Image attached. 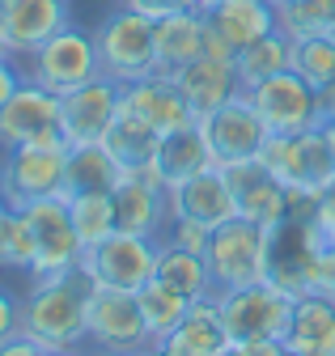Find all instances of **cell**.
Wrapping results in <instances>:
<instances>
[{
    "label": "cell",
    "instance_id": "obj_1",
    "mask_svg": "<svg viewBox=\"0 0 335 356\" xmlns=\"http://www.w3.org/2000/svg\"><path fill=\"white\" fill-rule=\"evenodd\" d=\"M90 293L94 280L81 267L30 280V293L22 297V335L47 352H81L90 343Z\"/></svg>",
    "mask_w": 335,
    "mask_h": 356
},
{
    "label": "cell",
    "instance_id": "obj_2",
    "mask_svg": "<svg viewBox=\"0 0 335 356\" xmlns=\"http://www.w3.org/2000/svg\"><path fill=\"white\" fill-rule=\"evenodd\" d=\"M22 212V229H26V246H30V280H51L64 272H76L85 259V242L76 238L72 212L64 195H47V200H30L17 208Z\"/></svg>",
    "mask_w": 335,
    "mask_h": 356
},
{
    "label": "cell",
    "instance_id": "obj_3",
    "mask_svg": "<svg viewBox=\"0 0 335 356\" xmlns=\"http://www.w3.org/2000/svg\"><path fill=\"white\" fill-rule=\"evenodd\" d=\"M94 42H98V60H102V76L132 85L140 76L157 72V47H153V17L119 5L111 9L98 26H94Z\"/></svg>",
    "mask_w": 335,
    "mask_h": 356
},
{
    "label": "cell",
    "instance_id": "obj_4",
    "mask_svg": "<svg viewBox=\"0 0 335 356\" xmlns=\"http://www.w3.org/2000/svg\"><path fill=\"white\" fill-rule=\"evenodd\" d=\"M293 293H284L272 280L242 284V289H221V323L229 343H255V339H284L288 318H293Z\"/></svg>",
    "mask_w": 335,
    "mask_h": 356
},
{
    "label": "cell",
    "instance_id": "obj_5",
    "mask_svg": "<svg viewBox=\"0 0 335 356\" xmlns=\"http://www.w3.org/2000/svg\"><path fill=\"white\" fill-rule=\"evenodd\" d=\"M204 259H208L217 293L268 280V225L246 220V216L225 220V225H217L213 238H208Z\"/></svg>",
    "mask_w": 335,
    "mask_h": 356
},
{
    "label": "cell",
    "instance_id": "obj_6",
    "mask_svg": "<svg viewBox=\"0 0 335 356\" xmlns=\"http://www.w3.org/2000/svg\"><path fill=\"white\" fill-rule=\"evenodd\" d=\"M268 170L280 178L288 191H306V195H322L335 187V153L327 145L322 123L297 136H268L263 153Z\"/></svg>",
    "mask_w": 335,
    "mask_h": 356
},
{
    "label": "cell",
    "instance_id": "obj_7",
    "mask_svg": "<svg viewBox=\"0 0 335 356\" xmlns=\"http://www.w3.org/2000/svg\"><path fill=\"white\" fill-rule=\"evenodd\" d=\"M26 76L38 81L51 94H68V89L85 85L94 76H102V60H98V42L94 30H81V26H64L60 34H51L34 56H26Z\"/></svg>",
    "mask_w": 335,
    "mask_h": 356
},
{
    "label": "cell",
    "instance_id": "obj_8",
    "mask_svg": "<svg viewBox=\"0 0 335 356\" xmlns=\"http://www.w3.org/2000/svg\"><path fill=\"white\" fill-rule=\"evenodd\" d=\"M242 94L250 98V106L259 111L263 127H268V136H297V131H310L322 123L318 115V89L297 76L293 68L259 81V85H250L242 89Z\"/></svg>",
    "mask_w": 335,
    "mask_h": 356
},
{
    "label": "cell",
    "instance_id": "obj_9",
    "mask_svg": "<svg viewBox=\"0 0 335 356\" xmlns=\"http://www.w3.org/2000/svg\"><path fill=\"white\" fill-rule=\"evenodd\" d=\"M22 145L68 149L64 127H60V94H51L30 76L0 106V149H22Z\"/></svg>",
    "mask_w": 335,
    "mask_h": 356
},
{
    "label": "cell",
    "instance_id": "obj_10",
    "mask_svg": "<svg viewBox=\"0 0 335 356\" xmlns=\"http://www.w3.org/2000/svg\"><path fill=\"white\" fill-rule=\"evenodd\" d=\"M81 272H85L94 284H102V289L140 293V289L153 280V272H157V242H153V238H140V234L115 229V234L102 238L98 246H85Z\"/></svg>",
    "mask_w": 335,
    "mask_h": 356
},
{
    "label": "cell",
    "instance_id": "obj_11",
    "mask_svg": "<svg viewBox=\"0 0 335 356\" xmlns=\"http://www.w3.org/2000/svg\"><path fill=\"white\" fill-rule=\"evenodd\" d=\"M90 343L98 352H132V356L149 352L153 335L145 323L140 297L128 289L94 284V293H90Z\"/></svg>",
    "mask_w": 335,
    "mask_h": 356
},
{
    "label": "cell",
    "instance_id": "obj_12",
    "mask_svg": "<svg viewBox=\"0 0 335 356\" xmlns=\"http://www.w3.org/2000/svg\"><path fill=\"white\" fill-rule=\"evenodd\" d=\"M119 106H123V85L111 76H94L85 85L68 89L60 98V127H64L68 149L102 145L111 123L119 119Z\"/></svg>",
    "mask_w": 335,
    "mask_h": 356
},
{
    "label": "cell",
    "instance_id": "obj_13",
    "mask_svg": "<svg viewBox=\"0 0 335 356\" xmlns=\"http://www.w3.org/2000/svg\"><path fill=\"white\" fill-rule=\"evenodd\" d=\"M327 242L318 238V229L302 216H284L268 229V280L280 284L284 293L302 297L310 293V272L314 259Z\"/></svg>",
    "mask_w": 335,
    "mask_h": 356
},
{
    "label": "cell",
    "instance_id": "obj_14",
    "mask_svg": "<svg viewBox=\"0 0 335 356\" xmlns=\"http://www.w3.org/2000/svg\"><path fill=\"white\" fill-rule=\"evenodd\" d=\"M204 22H208L204 56H221V60H234L242 47L280 30L272 0H217V5L204 9Z\"/></svg>",
    "mask_w": 335,
    "mask_h": 356
},
{
    "label": "cell",
    "instance_id": "obj_15",
    "mask_svg": "<svg viewBox=\"0 0 335 356\" xmlns=\"http://www.w3.org/2000/svg\"><path fill=\"white\" fill-rule=\"evenodd\" d=\"M64 165H68V149H43V145L5 149V161H0L5 204L22 208L30 200L64 195Z\"/></svg>",
    "mask_w": 335,
    "mask_h": 356
},
{
    "label": "cell",
    "instance_id": "obj_16",
    "mask_svg": "<svg viewBox=\"0 0 335 356\" xmlns=\"http://www.w3.org/2000/svg\"><path fill=\"white\" fill-rule=\"evenodd\" d=\"M204 127V140H208V153H213L217 165H238V161H250L259 157L263 145H268V127L259 119V111L250 106L246 94L229 98L221 111H213L208 119H199Z\"/></svg>",
    "mask_w": 335,
    "mask_h": 356
},
{
    "label": "cell",
    "instance_id": "obj_17",
    "mask_svg": "<svg viewBox=\"0 0 335 356\" xmlns=\"http://www.w3.org/2000/svg\"><path fill=\"white\" fill-rule=\"evenodd\" d=\"M111 204H115V229H123V234H140V238L161 242L165 225H170V187L153 170L123 174L119 187L111 191Z\"/></svg>",
    "mask_w": 335,
    "mask_h": 356
},
{
    "label": "cell",
    "instance_id": "obj_18",
    "mask_svg": "<svg viewBox=\"0 0 335 356\" xmlns=\"http://www.w3.org/2000/svg\"><path fill=\"white\" fill-rule=\"evenodd\" d=\"M64 26H68V0H0V34H5L13 60L34 56Z\"/></svg>",
    "mask_w": 335,
    "mask_h": 356
},
{
    "label": "cell",
    "instance_id": "obj_19",
    "mask_svg": "<svg viewBox=\"0 0 335 356\" xmlns=\"http://www.w3.org/2000/svg\"><path fill=\"white\" fill-rule=\"evenodd\" d=\"M225 178H229V191H234V204H238V216L246 220H259V225H276L284 220V208H288V187L268 170L263 157H250V161H238V165H221Z\"/></svg>",
    "mask_w": 335,
    "mask_h": 356
},
{
    "label": "cell",
    "instance_id": "obj_20",
    "mask_svg": "<svg viewBox=\"0 0 335 356\" xmlns=\"http://www.w3.org/2000/svg\"><path fill=\"white\" fill-rule=\"evenodd\" d=\"M123 111L136 115L140 123H149L157 136L195 123V115H191V106L183 98L179 81L165 76V72H153V76H140L132 85H123Z\"/></svg>",
    "mask_w": 335,
    "mask_h": 356
},
{
    "label": "cell",
    "instance_id": "obj_21",
    "mask_svg": "<svg viewBox=\"0 0 335 356\" xmlns=\"http://www.w3.org/2000/svg\"><path fill=\"white\" fill-rule=\"evenodd\" d=\"M170 216H187V220H199V225L217 229L225 220L238 216V204H234V191H229V178L221 165H208L199 174H191L187 183L170 187Z\"/></svg>",
    "mask_w": 335,
    "mask_h": 356
},
{
    "label": "cell",
    "instance_id": "obj_22",
    "mask_svg": "<svg viewBox=\"0 0 335 356\" xmlns=\"http://www.w3.org/2000/svg\"><path fill=\"white\" fill-rule=\"evenodd\" d=\"M174 81H179V89H183V98H187L195 119H208L213 111H221L229 98L242 94V81H238L234 60H221V56L191 60L183 72H174Z\"/></svg>",
    "mask_w": 335,
    "mask_h": 356
},
{
    "label": "cell",
    "instance_id": "obj_23",
    "mask_svg": "<svg viewBox=\"0 0 335 356\" xmlns=\"http://www.w3.org/2000/svg\"><path fill=\"white\" fill-rule=\"evenodd\" d=\"M204 42H208L204 9H183V13H170V17H157V22H153L157 72H165V76L183 72L191 60L204 56Z\"/></svg>",
    "mask_w": 335,
    "mask_h": 356
},
{
    "label": "cell",
    "instance_id": "obj_24",
    "mask_svg": "<svg viewBox=\"0 0 335 356\" xmlns=\"http://www.w3.org/2000/svg\"><path fill=\"white\" fill-rule=\"evenodd\" d=\"M284 348L297 356H335V297L302 293L293 301Z\"/></svg>",
    "mask_w": 335,
    "mask_h": 356
},
{
    "label": "cell",
    "instance_id": "obj_25",
    "mask_svg": "<svg viewBox=\"0 0 335 356\" xmlns=\"http://www.w3.org/2000/svg\"><path fill=\"white\" fill-rule=\"evenodd\" d=\"M157 348H165L170 356H221V352L229 348V335H225V323H221L217 293L191 301L187 318H183L170 335H165Z\"/></svg>",
    "mask_w": 335,
    "mask_h": 356
},
{
    "label": "cell",
    "instance_id": "obj_26",
    "mask_svg": "<svg viewBox=\"0 0 335 356\" xmlns=\"http://www.w3.org/2000/svg\"><path fill=\"white\" fill-rule=\"evenodd\" d=\"M208 165H217L213 153H208V140H204V127L199 119L179 127V131H165V136L157 140V157H153V174L161 178L165 187H179L187 183L191 174L208 170Z\"/></svg>",
    "mask_w": 335,
    "mask_h": 356
},
{
    "label": "cell",
    "instance_id": "obj_27",
    "mask_svg": "<svg viewBox=\"0 0 335 356\" xmlns=\"http://www.w3.org/2000/svg\"><path fill=\"white\" fill-rule=\"evenodd\" d=\"M153 280H161L165 289H174L179 297L187 301H199L213 289V272H208V259L195 254V250H183V246H170V242H157V272Z\"/></svg>",
    "mask_w": 335,
    "mask_h": 356
},
{
    "label": "cell",
    "instance_id": "obj_28",
    "mask_svg": "<svg viewBox=\"0 0 335 356\" xmlns=\"http://www.w3.org/2000/svg\"><path fill=\"white\" fill-rule=\"evenodd\" d=\"M157 140H161V136H157L149 123H140L136 115H128V111L119 106V119L111 123L102 149L119 161V170H123V174H140V170H153Z\"/></svg>",
    "mask_w": 335,
    "mask_h": 356
},
{
    "label": "cell",
    "instance_id": "obj_29",
    "mask_svg": "<svg viewBox=\"0 0 335 356\" xmlns=\"http://www.w3.org/2000/svg\"><path fill=\"white\" fill-rule=\"evenodd\" d=\"M119 161L102 149V145H81L68 149V165H64V200L68 195H85V191H115L119 187Z\"/></svg>",
    "mask_w": 335,
    "mask_h": 356
},
{
    "label": "cell",
    "instance_id": "obj_30",
    "mask_svg": "<svg viewBox=\"0 0 335 356\" xmlns=\"http://www.w3.org/2000/svg\"><path fill=\"white\" fill-rule=\"evenodd\" d=\"M288 60H293V38H288V34H280V30H272V34H263L259 42L242 47V51L234 56V68H238L242 89H250V85H259V81H268V76L284 72V68H288Z\"/></svg>",
    "mask_w": 335,
    "mask_h": 356
},
{
    "label": "cell",
    "instance_id": "obj_31",
    "mask_svg": "<svg viewBox=\"0 0 335 356\" xmlns=\"http://www.w3.org/2000/svg\"><path fill=\"white\" fill-rule=\"evenodd\" d=\"M331 22H335V0H284V5H276V26L293 42L327 34Z\"/></svg>",
    "mask_w": 335,
    "mask_h": 356
},
{
    "label": "cell",
    "instance_id": "obj_32",
    "mask_svg": "<svg viewBox=\"0 0 335 356\" xmlns=\"http://www.w3.org/2000/svg\"><path fill=\"white\" fill-rule=\"evenodd\" d=\"M136 297H140V309H145V323H149L153 343H161L165 335H170V331L187 318V309H191L187 297H179L174 289H165L161 280H149Z\"/></svg>",
    "mask_w": 335,
    "mask_h": 356
},
{
    "label": "cell",
    "instance_id": "obj_33",
    "mask_svg": "<svg viewBox=\"0 0 335 356\" xmlns=\"http://www.w3.org/2000/svg\"><path fill=\"white\" fill-rule=\"evenodd\" d=\"M68 212H72V225L76 238L85 246H98L102 238L115 234V204L106 191H85V195H68Z\"/></svg>",
    "mask_w": 335,
    "mask_h": 356
},
{
    "label": "cell",
    "instance_id": "obj_34",
    "mask_svg": "<svg viewBox=\"0 0 335 356\" xmlns=\"http://www.w3.org/2000/svg\"><path fill=\"white\" fill-rule=\"evenodd\" d=\"M288 68L306 76L314 89L331 85L335 81V38L331 34H318V38H302V42H293V60Z\"/></svg>",
    "mask_w": 335,
    "mask_h": 356
},
{
    "label": "cell",
    "instance_id": "obj_35",
    "mask_svg": "<svg viewBox=\"0 0 335 356\" xmlns=\"http://www.w3.org/2000/svg\"><path fill=\"white\" fill-rule=\"evenodd\" d=\"M30 267V246L22 229V212L13 204H0V272H26Z\"/></svg>",
    "mask_w": 335,
    "mask_h": 356
},
{
    "label": "cell",
    "instance_id": "obj_36",
    "mask_svg": "<svg viewBox=\"0 0 335 356\" xmlns=\"http://www.w3.org/2000/svg\"><path fill=\"white\" fill-rule=\"evenodd\" d=\"M208 238H213V229L199 225V220H187V216H170V225H165V234H161V242L183 246V250H195V254L208 250Z\"/></svg>",
    "mask_w": 335,
    "mask_h": 356
},
{
    "label": "cell",
    "instance_id": "obj_37",
    "mask_svg": "<svg viewBox=\"0 0 335 356\" xmlns=\"http://www.w3.org/2000/svg\"><path fill=\"white\" fill-rule=\"evenodd\" d=\"M310 225L318 229V238H322L327 246H335V187H331V191H322V195L314 200V212H310Z\"/></svg>",
    "mask_w": 335,
    "mask_h": 356
},
{
    "label": "cell",
    "instance_id": "obj_38",
    "mask_svg": "<svg viewBox=\"0 0 335 356\" xmlns=\"http://www.w3.org/2000/svg\"><path fill=\"white\" fill-rule=\"evenodd\" d=\"M22 335V301L0 284V343H9Z\"/></svg>",
    "mask_w": 335,
    "mask_h": 356
},
{
    "label": "cell",
    "instance_id": "obj_39",
    "mask_svg": "<svg viewBox=\"0 0 335 356\" xmlns=\"http://www.w3.org/2000/svg\"><path fill=\"white\" fill-rule=\"evenodd\" d=\"M310 293L335 297V246H322V250H318L314 272H310Z\"/></svg>",
    "mask_w": 335,
    "mask_h": 356
},
{
    "label": "cell",
    "instance_id": "obj_40",
    "mask_svg": "<svg viewBox=\"0 0 335 356\" xmlns=\"http://www.w3.org/2000/svg\"><path fill=\"white\" fill-rule=\"evenodd\" d=\"M123 5L157 22V17H170V13H183V9H199V0H123Z\"/></svg>",
    "mask_w": 335,
    "mask_h": 356
},
{
    "label": "cell",
    "instance_id": "obj_41",
    "mask_svg": "<svg viewBox=\"0 0 335 356\" xmlns=\"http://www.w3.org/2000/svg\"><path fill=\"white\" fill-rule=\"evenodd\" d=\"M26 81V68L17 60H0V106H5L13 94H17V85Z\"/></svg>",
    "mask_w": 335,
    "mask_h": 356
},
{
    "label": "cell",
    "instance_id": "obj_42",
    "mask_svg": "<svg viewBox=\"0 0 335 356\" xmlns=\"http://www.w3.org/2000/svg\"><path fill=\"white\" fill-rule=\"evenodd\" d=\"M0 356H47V348H38L34 339L17 335V339H9V343H0Z\"/></svg>",
    "mask_w": 335,
    "mask_h": 356
},
{
    "label": "cell",
    "instance_id": "obj_43",
    "mask_svg": "<svg viewBox=\"0 0 335 356\" xmlns=\"http://www.w3.org/2000/svg\"><path fill=\"white\" fill-rule=\"evenodd\" d=\"M238 348H246V356H288L284 339H255V343H238Z\"/></svg>",
    "mask_w": 335,
    "mask_h": 356
},
{
    "label": "cell",
    "instance_id": "obj_44",
    "mask_svg": "<svg viewBox=\"0 0 335 356\" xmlns=\"http://www.w3.org/2000/svg\"><path fill=\"white\" fill-rule=\"evenodd\" d=\"M318 115H322V123H327V119L335 115V81L318 89Z\"/></svg>",
    "mask_w": 335,
    "mask_h": 356
},
{
    "label": "cell",
    "instance_id": "obj_45",
    "mask_svg": "<svg viewBox=\"0 0 335 356\" xmlns=\"http://www.w3.org/2000/svg\"><path fill=\"white\" fill-rule=\"evenodd\" d=\"M322 131H327V145H331V153H335V119H327Z\"/></svg>",
    "mask_w": 335,
    "mask_h": 356
},
{
    "label": "cell",
    "instance_id": "obj_46",
    "mask_svg": "<svg viewBox=\"0 0 335 356\" xmlns=\"http://www.w3.org/2000/svg\"><path fill=\"white\" fill-rule=\"evenodd\" d=\"M0 60H13V51H9V42H5V34H0Z\"/></svg>",
    "mask_w": 335,
    "mask_h": 356
},
{
    "label": "cell",
    "instance_id": "obj_47",
    "mask_svg": "<svg viewBox=\"0 0 335 356\" xmlns=\"http://www.w3.org/2000/svg\"><path fill=\"white\" fill-rule=\"evenodd\" d=\"M221 356H246V348H238V343H229V348H225Z\"/></svg>",
    "mask_w": 335,
    "mask_h": 356
},
{
    "label": "cell",
    "instance_id": "obj_48",
    "mask_svg": "<svg viewBox=\"0 0 335 356\" xmlns=\"http://www.w3.org/2000/svg\"><path fill=\"white\" fill-rule=\"evenodd\" d=\"M140 356H170V352H165V348H157V343H153V348H149V352H140Z\"/></svg>",
    "mask_w": 335,
    "mask_h": 356
},
{
    "label": "cell",
    "instance_id": "obj_49",
    "mask_svg": "<svg viewBox=\"0 0 335 356\" xmlns=\"http://www.w3.org/2000/svg\"><path fill=\"white\" fill-rule=\"evenodd\" d=\"M94 356H132V352H94Z\"/></svg>",
    "mask_w": 335,
    "mask_h": 356
},
{
    "label": "cell",
    "instance_id": "obj_50",
    "mask_svg": "<svg viewBox=\"0 0 335 356\" xmlns=\"http://www.w3.org/2000/svg\"><path fill=\"white\" fill-rule=\"evenodd\" d=\"M47 356H81V352H47Z\"/></svg>",
    "mask_w": 335,
    "mask_h": 356
},
{
    "label": "cell",
    "instance_id": "obj_51",
    "mask_svg": "<svg viewBox=\"0 0 335 356\" xmlns=\"http://www.w3.org/2000/svg\"><path fill=\"white\" fill-rule=\"evenodd\" d=\"M0 204H5V178H0Z\"/></svg>",
    "mask_w": 335,
    "mask_h": 356
},
{
    "label": "cell",
    "instance_id": "obj_52",
    "mask_svg": "<svg viewBox=\"0 0 335 356\" xmlns=\"http://www.w3.org/2000/svg\"><path fill=\"white\" fill-rule=\"evenodd\" d=\"M208 5H217V0H199V9H208Z\"/></svg>",
    "mask_w": 335,
    "mask_h": 356
},
{
    "label": "cell",
    "instance_id": "obj_53",
    "mask_svg": "<svg viewBox=\"0 0 335 356\" xmlns=\"http://www.w3.org/2000/svg\"><path fill=\"white\" fill-rule=\"evenodd\" d=\"M327 34H331V38H335V22H331V30H327Z\"/></svg>",
    "mask_w": 335,
    "mask_h": 356
},
{
    "label": "cell",
    "instance_id": "obj_54",
    "mask_svg": "<svg viewBox=\"0 0 335 356\" xmlns=\"http://www.w3.org/2000/svg\"><path fill=\"white\" fill-rule=\"evenodd\" d=\"M272 5H284V0H272Z\"/></svg>",
    "mask_w": 335,
    "mask_h": 356
},
{
    "label": "cell",
    "instance_id": "obj_55",
    "mask_svg": "<svg viewBox=\"0 0 335 356\" xmlns=\"http://www.w3.org/2000/svg\"><path fill=\"white\" fill-rule=\"evenodd\" d=\"M288 356H297V352H288Z\"/></svg>",
    "mask_w": 335,
    "mask_h": 356
},
{
    "label": "cell",
    "instance_id": "obj_56",
    "mask_svg": "<svg viewBox=\"0 0 335 356\" xmlns=\"http://www.w3.org/2000/svg\"><path fill=\"white\" fill-rule=\"evenodd\" d=\"M331 119H335V115H331Z\"/></svg>",
    "mask_w": 335,
    "mask_h": 356
}]
</instances>
